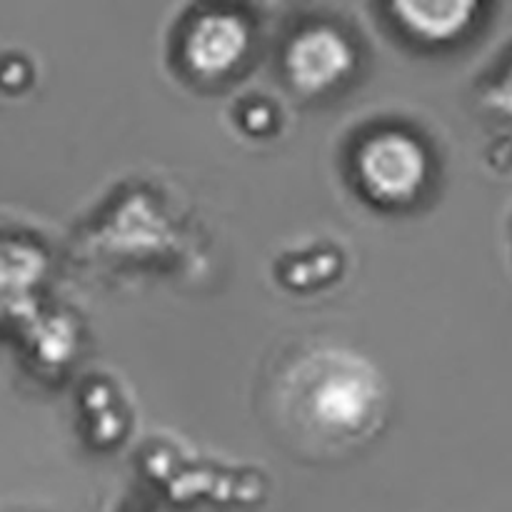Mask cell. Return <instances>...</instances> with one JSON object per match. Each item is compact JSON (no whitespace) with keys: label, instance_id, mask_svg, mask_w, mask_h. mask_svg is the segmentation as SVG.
I'll use <instances>...</instances> for the list:
<instances>
[{"label":"cell","instance_id":"6da1fadb","mask_svg":"<svg viewBox=\"0 0 512 512\" xmlns=\"http://www.w3.org/2000/svg\"><path fill=\"white\" fill-rule=\"evenodd\" d=\"M380 403V383L363 358L323 353L300 370V410L320 433L345 438L373 420Z\"/></svg>","mask_w":512,"mask_h":512},{"label":"cell","instance_id":"5b68a950","mask_svg":"<svg viewBox=\"0 0 512 512\" xmlns=\"http://www.w3.org/2000/svg\"><path fill=\"white\" fill-rule=\"evenodd\" d=\"M393 13L413 33L440 40L450 38L468 25L475 13V3H468V0H400L393 5Z\"/></svg>","mask_w":512,"mask_h":512},{"label":"cell","instance_id":"7a4b0ae2","mask_svg":"<svg viewBox=\"0 0 512 512\" xmlns=\"http://www.w3.org/2000/svg\"><path fill=\"white\" fill-rule=\"evenodd\" d=\"M355 168L370 195L380 200H408L425 183L428 155L413 135L383 128L360 143Z\"/></svg>","mask_w":512,"mask_h":512},{"label":"cell","instance_id":"277c9868","mask_svg":"<svg viewBox=\"0 0 512 512\" xmlns=\"http://www.w3.org/2000/svg\"><path fill=\"white\" fill-rule=\"evenodd\" d=\"M248 48V25L240 15L210 10L185 30L183 55L195 73L218 75L233 68Z\"/></svg>","mask_w":512,"mask_h":512},{"label":"cell","instance_id":"3957f363","mask_svg":"<svg viewBox=\"0 0 512 512\" xmlns=\"http://www.w3.org/2000/svg\"><path fill=\"white\" fill-rule=\"evenodd\" d=\"M353 65V45L333 25L315 23L293 35L285 50V70L300 90H323L338 83Z\"/></svg>","mask_w":512,"mask_h":512},{"label":"cell","instance_id":"8992f818","mask_svg":"<svg viewBox=\"0 0 512 512\" xmlns=\"http://www.w3.org/2000/svg\"><path fill=\"white\" fill-rule=\"evenodd\" d=\"M488 103L493 105V108L503 110L505 115H510L512 118V60L505 65L503 73H500V78L490 85Z\"/></svg>","mask_w":512,"mask_h":512}]
</instances>
